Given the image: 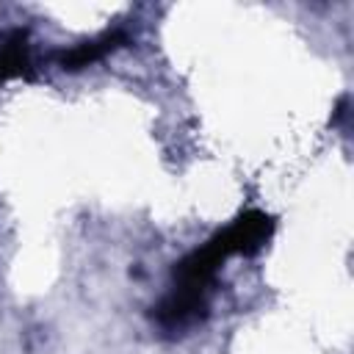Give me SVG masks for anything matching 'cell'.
<instances>
[{
  "label": "cell",
  "instance_id": "6da1fadb",
  "mask_svg": "<svg viewBox=\"0 0 354 354\" xmlns=\"http://www.w3.org/2000/svg\"><path fill=\"white\" fill-rule=\"evenodd\" d=\"M207 313H210L207 293L171 285V290L152 307L149 318L166 337H177V335H185L194 326H199L207 318Z\"/></svg>",
  "mask_w": 354,
  "mask_h": 354
},
{
  "label": "cell",
  "instance_id": "7a4b0ae2",
  "mask_svg": "<svg viewBox=\"0 0 354 354\" xmlns=\"http://www.w3.org/2000/svg\"><path fill=\"white\" fill-rule=\"evenodd\" d=\"M277 230V221L274 216H268L266 210H257V207H249L243 213H238L221 232L232 249V254H241V257H252L257 254L274 235Z\"/></svg>",
  "mask_w": 354,
  "mask_h": 354
},
{
  "label": "cell",
  "instance_id": "3957f363",
  "mask_svg": "<svg viewBox=\"0 0 354 354\" xmlns=\"http://www.w3.org/2000/svg\"><path fill=\"white\" fill-rule=\"evenodd\" d=\"M127 44H130V33L116 25V28L102 30L94 39H86V41L69 47V50H61L58 53V64L66 72H80V69H86V66H91L97 61H105L111 53H116V50H122Z\"/></svg>",
  "mask_w": 354,
  "mask_h": 354
},
{
  "label": "cell",
  "instance_id": "277c9868",
  "mask_svg": "<svg viewBox=\"0 0 354 354\" xmlns=\"http://www.w3.org/2000/svg\"><path fill=\"white\" fill-rule=\"evenodd\" d=\"M17 77H22V80L36 77L28 30H22V28L0 33V83L17 80Z\"/></svg>",
  "mask_w": 354,
  "mask_h": 354
}]
</instances>
